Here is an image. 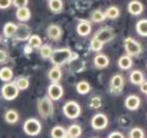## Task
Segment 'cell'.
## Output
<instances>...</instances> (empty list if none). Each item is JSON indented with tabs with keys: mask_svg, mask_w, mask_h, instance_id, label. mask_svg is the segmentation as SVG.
<instances>
[{
	"mask_svg": "<svg viewBox=\"0 0 147 138\" xmlns=\"http://www.w3.org/2000/svg\"><path fill=\"white\" fill-rule=\"evenodd\" d=\"M91 24L89 21L86 20H82L80 24H77L76 27V31L77 34L80 35V36H87L91 33Z\"/></svg>",
	"mask_w": 147,
	"mask_h": 138,
	"instance_id": "14",
	"label": "cell"
},
{
	"mask_svg": "<svg viewBox=\"0 0 147 138\" xmlns=\"http://www.w3.org/2000/svg\"><path fill=\"white\" fill-rule=\"evenodd\" d=\"M28 2H29V0H13V5L16 7L17 9H19V7H27Z\"/></svg>",
	"mask_w": 147,
	"mask_h": 138,
	"instance_id": "37",
	"label": "cell"
},
{
	"mask_svg": "<svg viewBox=\"0 0 147 138\" xmlns=\"http://www.w3.org/2000/svg\"><path fill=\"white\" fill-rule=\"evenodd\" d=\"M103 47H104V44L100 41H98L97 38L93 37V38L91 39L90 48L92 51H94V52H98V51H100L102 49H103Z\"/></svg>",
	"mask_w": 147,
	"mask_h": 138,
	"instance_id": "34",
	"label": "cell"
},
{
	"mask_svg": "<svg viewBox=\"0 0 147 138\" xmlns=\"http://www.w3.org/2000/svg\"><path fill=\"white\" fill-rule=\"evenodd\" d=\"M32 50H33V48L31 47V46H29V45L24 47V52H26V53H31V52H32Z\"/></svg>",
	"mask_w": 147,
	"mask_h": 138,
	"instance_id": "42",
	"label": "cell"
},
{
	"mask_svg": "<svg viewBox=\"0 0 147 138\" xmlns=\"http://www.w3.org/2000/svg\"><path fill=\"white\" fill-rule=\"evenodd\" d=\"M108 138H125V136H124L121 132H112V133L108 136Z\"/></svg>",
	"mask_w": 147,
	"mask_h": 138,
	"instance_id": "39",
	"label": "cell"
},
{
	"mask_svg": "<svg viewBox=\"0 0 147 138\" xmlns=\"http://www.w3.org/2000/svg\"><path fill=\"white\" fill-rule=\"evenodd\" d=\"M13 70L9 67H3L0 69V80L3 82H10L13 79Z\"/></svg>",
	"mask_w": 147,
	"mask_h": 138,
	"instance_id": "24",
	"label": "cell"
},
{
	"mask_svg": "<svg viewBox=\"0 0 147 138\" xmlns=\"http://www.w3.org/2000/svg\"><path fill=\"white\" fill-rule=\"evenodd\" d=\"M117 64H119V67L121 69L127 70V69H129L132 66V60H131V57L128 54H126V55H123V56H121L119 58Z\"/></svg>",
	"mask_w": 147,
	"mask_h": 138,
	"instance_id": "20",
	"label": "cell"
},
{
	"mask_svg": "<svg viewBox=\"0 0 147 138\" xmlns=\"http://www.w3.org/2000/svg\"><path fill=\"white\" fill-rule=\"evenodd\" d=\"M61 75H63V73H61V70L58 66H54L52 69H50L49 73H48V77L52 83H58L61 79Z\"/></svg>",
	"mask_w": 147,
	"mask_h": 138,
	"instance_id": "18",
	"label": "cell"
},
{
	"mask_svg": "<svg viewBox=\"0 0 147 138\" xmlns=\"http://www.w3.org/2000/svg\"><path fill=\"white\" fill-rule=\"evenodd\" d=\"M108 125V118L107 116L103 113H98L95 114L91 119V126L92 128L96 130V131H100L106 128Z\"/></svg>",
	"mask_w": 147,
	"mask_h": 138,
	"instance_id": "8",
	"label": "cell"
},
{
	"mask_svg": "<svg viewBox=\"0 0 147 138\" xmlns=\"http://www.w3.org/2000/svg\"><path fill=\"white\" fill-rule=\"evenodd\" d=\"M37 108H38V113L42 118H49L51 117L54 113V107L52 100L48 97H42L41 99L38 100V104H37Z\"/></svg>",
	"mask_w": 147,
	"mask_h": 138,
	"instance_id": "2",
	"label": "cell"
},
{
	"mask_svg": "<svg viewBox=\"0 0 147 138\" xmlns=\"http://www.w3.org/2000/svg\"><path fill=\"white\" fill-rule=\"evenodd\" d=\"M94 65L95 67L98 68V69H103V68L108 67L109 65V58H108L107 55L105 54H96L95 57H94Z\"/></svg>",
	"mask_w": 147,
	"mask_h": 138,
	"instance_id": "16",
	"label": "cell"
},
{
	"mask_svg": "<svg viewBox=\"0 0 147 138\" xmlns=\"http://www.w3.org/2000/svg\"><path fill=\"white\" fill-rule=\"evenodd\" d=\"M124 86V77L121 74H114L113 77H111L110 81V87L111 90L114 92H120L122 90V88Z\"/></svg>",
	"mask_w": 147,
	"mask_h": 138,
	"instance_id": "11",
	"label": "cell"
},
{
	"mask_svg": "<svg viewBox=\"0 0 147 138\" xmlns=\"http://www.w3.org/2000/svg\"><path fill=\"white\" fill-rule=\"evenodd\" d=\"M24 131L29 136H37L41 132V123L35 118H30L24 121Z\"/></svg>",
	"mask_w": 147,
	"mask_h": 138,
	"instance_id": "4",
	"label": "cell"
},
{
	"mask_svg": "<svg viewBox=\"0 0 147 138\" xmlns=\"http://www.w3.org/2000/svg\"><path fill=\"white\" fill-rule=\"evenodd\" d=\"M47 34L50 39H52V41H58L61 37V35H63V30L57 24H50L47 29Z\"/></svg>",
	"mask_w": 147,
	"mask_h": 138,
	"instance_id": "12",
	"label": "cell"
},
{
	"mask_svg": "<svg viewBox=\"0 0 147 138\" xmlns=\"http://www.w3.org/2000/svg\"><path fill=\"white\" fill-rule=\"evenodd\" d=\"M141 104V99L136 94H130L126 98L125 100V106L126 108H128L129 111H136L139 108Z\"/></svg>",
	"mask_w": 147,
	"mask_h": 138,
	"instance_id": "13",
	"label": "cell"
},
{
	"mask_svg": "<svg viewBox=\"0 0 147 138\" xmlns=\"http://www.w3.org/2000/svg\"><path fill=\"white\" fill-rule=\"evenodd\" d=\"M144 10V7L142 2L138 1V0H132L130 3L128 4V12L131 14V15H134V16H138L140 15Z\"/></svg>",
	"mask_w": 147,
	"mask_h": 138,
	"instance_id": "15",
	"label": "cell"
},
{
	"mask_svg": "<svg viewBox=\"0 0 147 138\" xmlns=\"http://www.w3.org/2000/svg\"><path fill=\"white\" fill-rule=\"evenodd\" d=\"M4 119H5V121L7 123L14 124V123H16L19 120V115H18V113L15 109H9L4 114Z\"/></svg>",
	"mask_w": 147,
	"mask_h": 138,
	"instance_id": "21",
	"label": "cell"
},
{
	"mask_svg": "<svg viewBox=\"0 0 147 138\" xmlns=\"http://www.w3.org/2000/svg\"><path fill=\"white\" fill-rule=\"evenodd\" d=\"M124 47H125V51L129 56H138L142 51L141 45L138 43L136 39H134L132 37H127L124 41Z\"/></svg>",
	"mask_w": 147,
	"mask_h": 138,
	"instance_id": "5",
	"label": "cell"
},
{
	"mask_svg": "<svg viewBox=\"0 0 147 138\" xmlns=\"http://www.w3.org/2000/svg\"><path fill=\"white\" fill-rule=\"evenodd\" d=\"M18 94H19V89L15 83H7L1 88V94H2L3 99L7 101L15 100L18 97Z\"/></svg>",
	"mask_w": 147,
	"mask_h": 138,
	"instance_id": "6",
	"label": "cell"
},
{
	"mask_svg": "<svg viewBox=\"0 0 147 138\" xmlns=\"http://www.w3.org/2000/svg\"><path fill=\"white\" fill-rule=\"evenodd\" d=\"M12 3H13V0H0V9L5 10L7 7H10Z\"/></svg>",
	"mask_w": 147,
	"mask_h": 138,
	"instance_id": "38",
	"label": "cell"
},
{
	"mask_svg": "<svg viewBox=\"0 0 147 138\" xmlns=\"http://www.w3.org/2000/svg\"><path fill=\"white\" fill-rule=\"evenodd\" d=\"M39 53L42 58H50L52 53H53V50H52L50 45L46 44V45H42L39 48Z\"/></svg>",
	"mask_w": 147,
	"mask_h": 138,
	"instance_id": "33",
	"label": "cell"
},
{
	"mask_svg": "<svg viewBox=\"0 0 147 138\" xmlns=\"http://www.w3.org/2000/svg\"><path fill=\"white\" fill-rule=\"evenodd\" d=\"M90 106L94 109H97L102 106V99L100 97H92L90 99Z\"/></svg>",
	"mask_w": 147,
	"mask_h": 138,
	"instance_id": "36",
	"label": "cell"
},
{
	"mask_svg": "<svg viewBox=\"0 0 147 138\" xmlns=\"http://www.w3.org/2000/svg\"><path fill=\"white\" fill-rule=\"evenodd\" d=\"M129 80L132 84L134 85H141L145 80H144V74L140 70H134L129 75Z\"/></svg>",
	"mask_w": 147,
	"mask_h": 138,
	"instance_id": "19",
	"label": "cell"
},
{
	"mask_svg": "<svg viewBox=\"0 0 147 138\" xmlns=\"http://www.w3.org/2000/svg\"><path fill=\"white\" fill-rule=\"evenodd\" d=\"M66 138H71V137H69V136H67V137H66Z\"/></svg>",
	"mask_w": 147,
	"mask_h": 138,
	"instance_id": "43",
	"label": "cell"
},
{
	"mask_svg": "<svg viewBox=\"0 0 147 138\" xmlns=\"http://www.w3.org/2000/svg\"><path fill=\"white\" fill-rule=\"evenodd\" d=\"M14 83L16 84V86L18 87L19 90H26V89L29 87V85H30L29 80L24 77H18V79H16V81L14 82Z\"/></svg>",
	"mask_w": 147,
	"mask_h": 138,
	"instance_id": "32",
	"label": "cell"
},
{
	"mask_svg": "<svg viewBox=\"0 0 147 138\" xmlns=\"http://www.w3.org/2000/svg\"><path fill=\"white\" fill-rule=\"evenodd\" d=\"M144 131L141 128H134L129 132V138H144Z\"/></svg>",
	"mask_w": 147,
	"mask_h": 138,
	"instance_id": "35",
	"label": "cell"
},
{
	"mask_svg": "<svg viewBox=\"0 0 147 138\" xmlns=\"http://www.w3.org/2000/svg\"><path fill=\"white\" fill-rule=\"evenodd\" d=\"M31 36V29L29 26L24 24H20L17 26V31L15 34V38L17 41H29V38Z\"/></svg>",
	"mask_w": 147,
	"mask_h": 138,
	"instance_id": "10",
	"label": "cell"
},
{
	"mask_svg": "<svg viewBox=\"0 0 147 138\" xmlns=\"http://www.w3.org/2000/svg\"><path fill=\"white\" fill-rule=\"evenodd\" d=\"M16 18L21 22H24V21H28L31 18V11L29 7H19L17 9L16 12Z\"/></svg>",
	"mask_w": 147,
	"mask_h": 138,
	"instance_id": "17",
	"label": "cell"
},
{
	"mask_svg": "<svg viewBox=\"0 0 147 138\" xmlns=\"http://www.w3.org/2000/svg\"><path fill=\"white\" fill-rule=\"evenodd\" d=\"M51 137L52 138H66L67 137V130L60 125H56L51 130Z\"/></svg>",
	"mask_w": 147,
	"mask_h": 138,
	"instance_id": "23",
	"label": "cell"
},
{
	"mask_svg": "<svg viewBox=\"0 0 147 138\" xmlns=\"http://www.w3.org/2000/svg\"><path fill=\"white\" fill-rule=\"evenodd\" d=\"M7 54L4 50H0V63H3V62L7 61Z\"/></svg>",
	"mask_w": 147,
	"mask_h": 138,
	"instance_id": "40",
	"label": "cell"
},
{
	"mask_svg": "<svg viewBox=\"0 0 147 138\" xmlns=\"http://www.w3.org/2000/svg\"><path fill=\"white\" fill-rule=\"evenodd\" d=\"M114 35H115V33H114V30L112 28L105 27L97 31L95 35H94V37L102 41L103 44H106V43H109L110 41L113 39Z\"/></svg>",
	"mask_w": 147,
	"mask_h": 138,
	"instance_id": "7",
	"label": "cell"
},
{
	"mask_svg": "<svg viewBox=\"0 0 147 138\" xmlns=\"http://www.w3.org/2000/svg\"><path fill=\"white\" fill-rule=\"evenodd\" d=\"M137 32L141 36H147V19H141L136 26Z\"/></svg>",
	"mask_w": 147,
	"mask_h": 138,
	"instance_id": "27",
	"label": "cell"
},
{
	"mask_svg": "<svg viewBox=\"0 0 147 138\" xmlns=\"http://www.w3.org/2000/svg\"><path fill=\"white\" fill-rule=\"evenodd\" d=\"M72 51L69 49V48H61V49H56V50H53V53L51 55L50 60L51 63L54 65V66H61L64 65L65 63L71 61L72 58Z\"/></svg>",
	"mask_w": 147,
	"mask_h": 138,
	"instance_id": "1",
	"label": "cell"
},
{
	"mask_svg": "<svg viewBox=\"0 0 147 138\" xmlns=\"http://www.w3.org/2000/svg\"><path fill=\"white\" fill-rule=\"evenodd\" d=\"M28 45L31 46L33 49H35V48H40L42 46V41H41V38H40L39 35L34 34V35H31L30 36L29 41H28Z\"/></svg>",
	"mask_w": 147,
	"mask_h": 138,
	"instance_id": "30",
	"label": "cell"
},
{
	"mask_svg": "<svg viewBox=\"0 0 147 138\" xmlns=\"http://www.w3.org/2000/svg\"><path fill=\"white\" fill-rule=\"evenodd\" d=\"M91 90V86L87 81H80L76 84V91L80 94H86Z\"/></svg>",
	"mask_w": 147,
	"mask_h": 138,
	"instance_id": "28",
	"label": "cell"
},
{
	"mask_svg": "<svg viewBox=\"0 0 147 138\" xmlns=\"http://www.w3.org/2000/svg\"><path fill=\"white\" fill-rule=\"evenodd\" d=\"M65 116L69 119H76L82 113V108L80 105L75 101H68L65 103L64 107H63Z\"/></svg>",
	"mask_w": 147,
	"mask_h": 138,
	"instance_id": "3",
	"label": "cell"
},
{
	"mask_svg": "<svg viewBox=\"0 0 147 138\" xmlns=\"http://www.w3.org/2000/svg\"><path fill=\"white\" fill-rule=\"evenodd\" d=\"M106 19V15L105 12L100 10H95L93 13L91 14V20L93 22H103Z\"/></svg>",
	"mask_w": 147,
	"mask_h": 138,
	"instance_id": "31",
	"label": "cell"
},
{
	"mask_svg": "<svg viewBox=\"0 0 147 138\" xmlns=\"http://www.w3.org/2000/svg\"><path fill=\"white\" fill-rule=\"evenodd\" d=\"M82 135V128L78 124H72L67 130V136L71 138H78Z\"/></svg>",
	"mask_w": 147,
	"mask_h": 138,
	"instance_id": "25",
	"label": "cell"
},
{
	"mask_svg": "<svg viewBox=\"0 0 147 138\" xmlns=\"http://www.w3.org/2000/svg\"><path fill=\"white\" fill-rule=\"evenodd\" d=\"M17 31V24H15L14 22H7L3 27V34L4 36L10 38V37L15 36Z\"/></svg>",
	"mask_w": 147,
	"mask_h": 138,
	"instance_id": "22",
	"label": "cell"
},
{
	"mask_svg": "<svg viewBox=\"0 0 147 138\" xmlns=\"http://www.w3.org/2000/svg\"><path fill=\"white\" fill-rule=\"evenodd\" d=\"M140 89H141V91H142L143 94H147V81H144L143 83L140 85Z\"/></svg>",
	"mask_w": 147,
	"mask_h": 138,
	"instance_id": "41",
	"label": "cell"
},
{
	"mask_svg": "<svg viewBox=\"0 0 147 138\" xmlns=\"http://www.w3.org/2000/svg\"><path fill=\"white\" fill-rule=\"evenodd\" d=\"M105 15H106V18H109V19H117V17L120 16V9L115 5H111L105 11Z\"/></svg>",
	"mask_w": 147,
	"mask_h": 138,
	"instance_id": "26",
	"label": "cell"
},
{
	"mask_svg": "<svg viewBox=\"0 0 147 138\" xmlns=\"http://www.w3.org/2000/svg\"><path fill=\"white\" fill-rule=\"evenodd\" d=\"M64 94V88L58 83H51V85L48 87V97L52 101H57Z\"/></svg>",
	"mask_w": 147,
	"mask_h": 138,
	"instance_id": "9",
	"label": "cell"
},
{
	"mask_svg": "<svg viewBox=\"0 0 147 138\" xmlns=\"http://www.w3.org/2000/svg\"><path fill=\"white\" fill-rule=\"evenodd\" d=\"M63 0H49V9L54 13H59L63 10Z\"/></svg>",
	"mask_w": 147,
	"mask_h": 138,
	"instance_id": "29",
	"label": "cell"
}]
</instances>
